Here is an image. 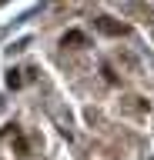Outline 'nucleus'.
Here are the masks:
<instances>
[{
  "label": "nucleus",
  "instance_id": "nucleus-1",
  "mask_svg": "<svg viewBox=\"0 0 154 160\" xmlns=\"http://www.w3.org/2000/svg\"><path fill=\"white\" fill-rule=\"evenodd\" d=\"M94 27L101 30V33H107V37H124L127 33V23H121V20H114V17H94Z\"/></svg>",
  "mask_w": 154,
  "mask_h": 160
},
{
  "label": "nucleus",
  "instance_id": "nucleus-2",
  "mask_svg": "<svg viewBox=\"0 0 154 160\" xmlns=\"http://www.w3.org/2000/svg\"><path fill=\"white\" fill-rule=\"evenodd\" d=\"M87 43V37H84L81 30H67L64 33V47H84Z\"/></svg>",
  "mask_w": 154,
  "mask_h": 160
},
{
  "label": "nucleus",
  "instance_id": "nucleus-3",
  "mask_svg": "<svg viewBox=\"0 0 154 160\" xmlns=\"http://www.w3.org/2000/svg\"><path fill=\"white\" fill-rule=\"evenodd\" d=\"M7 87H20V70H10V73H7Z\"/></svg>",
  "mask_w": 154,
  "mask_h": 160
},
{
  "label": "nucleus",
  "instance_id": "nucleus-4",
  "mask_svg": "<svg viewBox=\"0 0 154 160\" xmlns=\"http://www.w3.org/2000/svg\"><path fill=\"white\" fill-rule=\"evenodd\" d=\"M101 73H104V80H107V83H117V77H114V70L107 67V63H104V67H101Z\"/></svg>",
  "mask_w": 154,
  "mask_h": 160
}]
</instances>
